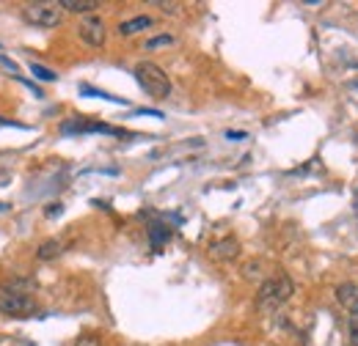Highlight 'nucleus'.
<instances>
[{
    "label": "nucleus",
    "instance_id": "nucleus-1",
    "mask_svg": "<svg viewBox=\"0 0 358 346\" xmlns=\"http://www.w3.org/2000/svg\"><path fill=\"white\" fill-rule=\"evenodd\" d=\"M292 292H295V283H292V278H289L287 272L270 275V278L262 280V286H259L257 305H259L262 310H268V308H278V305H284L289 297H292Z\"/></svg>",
    "mask_w": 358,
    "mask_h": 346
},
{
    "label": "nucleus",
    "instance_id": "nucleus-2",
    "mask_svg": "<svg viewBox=\"0 0 358 346\" xmlns=\"http://www.w3.org/2000/svg\"><path fill=\"white\" fill-rule=\"evenodd\" d=\"M135 80L152 99H166L171 93V80H169V75L157 63H149V61L138 63L135 66Z\"/></svg>",
    "mask_w": 358,
    "mask_h": 346
},
{
    "label": "nucleus",
    "instance_id": "nucleus-3",
    "mask_svg": "<svg viewBox=\"0 0 358 346\" xmlns=\"http://www.w3.org/2000/svg\"><path fill=\"white\" fill-rule=\"evenodd\" d=\"M36 310V300L17 286H3L0 283V313L6 316H31Z\"/></svg>",
    "mask_w": 358,
    "mask_h": 346
},
{
    "label": "nucleus",
    "instance_id": "nucleus-4",
    "mask_svg": "<svg viewBox=\"0 0 358 346\" xmlns=\"http://www.w3.org/2000/svg\"><path fill=\"white\" fill-rule=\"evenodd\" d=\"M22 17L39 28H58L64 22V6L61 3H28L22 8Z\"/></svg>",
    "mask_w": 358,
    "mask_h": 346
},
{
    "label": "nucleus",
    "instance_id": "nucleus-5",
    "mask_svg": "<svg viewBox=\"0 0 358 346\" xmlns=\"http://www.w3.org/2000/svg\"><path fill=\"white\" fill-rule=\"evenodd\" d=\"M78 33H80V42L86 44V47H94V50L102 47L105 39H108V28H105L102 17H96V14H86V17L80 20Z\"/></svg>",
    "mask_w": 358,
    "mask_h": 346
},
{
    "label": "nucleus",
    "instance_id": "nucleus-6",
    "mask_svg": "<svg viewBox=\"0 0 358 346\" xmlns=\"http://www.w3.org/2000/svg\"><path fill=\"white\" fill-rule=\"evenodd\" d=\"M237 253H240V242H237L234 236L215 239V242L210 245V256L215 261H231V259H237Z\"/></svg>",
    "mask_w": 358,
    "mask_h": 346
},
{
    "label": "nucleus",
    "instance_id": "nucleus-7",
    "mask_svg": "<svg viewBox=\"0 0 358 346\" xmlns=\"http://www.w3.org/2000/svg\"><path fill=\"white\" fill-rule=\"evenodd\" d=\"M61 132H64V135H80V132H105V135H119V130L105 127V124H94V121H64Z\"/></svg>",
    "mask_w": 358,
    "mask_h": 346
},
{
    "label": "nucleus",
    "instance_id": "nucleus-8",
    "mask_svg": "<svg viewBox=\"0 0 358 346\" xmlns=\"http://www.w3.org/2000/svg\"><path fill=\"white\" fill-rule=\"evenodd\" d=\"M336 300H339V305L348 313L358 310V283H342V286H336Z\"/></svg>",
    "mask_w": 358,
    "mask_h": 346
},
{
    "label": "nucleus",
    "instance_id": "nucleus-9",
    "mask_svg": "<svg viewBox=\"0 0 358 346\" xmlns=\"http://www.w3.org/2000/svg\"><path fill=\"white\" fill-rule=\"evenodd\" d=\"M149 25H152V17H133V20H127V22L119 25V33L122 36H135V33L146 31Z\"/></svg>",
    "mask_w": 358,
    "mask_h": 346
},
{
    "label": "nucleus",
    "instance_id": "nucleus-10",
    "mask_svg": "<svg viewBox=\"0 0 358 346\" xmlns=\"http://www.w3.org/2000/svg\"><path fill=\"white\" fill-rule=\"evenodd\" d=\"M61 6H64V11H75V14H91V11H96V0H64Z\"/></svg>",
    "mask_w": 358,
    "mask_h": 346
},
{
    "label": "nucleus",
    "instance_id": "nucleus-11",
    "mask_svg": "<svg viewBox=\"0 0 358 346\" xmlns=\"http://www.w3.org/2000/svg\"><path fill=\"white\" fill-rule=\"evenodd\" d=\"M169 236H171V231H169L163 223H155V225H152V234H149V239H152V248H155V250H160V248L169 242Z\"/></svg>",
    "mask_w": 358,
    "mask_h": 346
},
{
    "label": "nucleus",
    "instance_id": "nucleus-12",
    "mask_svg": "<svg viewBox=\"0 0 358 346\" xmlns=\"http://www.w3.org/2000/svg\"><path fill=\"white\" fill-rule=\"evenodd\" d=\"M61 250H64V245L58 242V239H50L45 245H39V250H36V256L42 261H50V259H58L61 256Z\"/></svg>",
    "mask_w": 358,
    "mask_h": 346
},
{
    "label": "nucleus",
    "instance_id": "nucleus-13",
    "mask_svg": "<svg viewBox=\"0 0 358 346\" xmlns=\"http://www.w3.org/2000/svg\"><path fill=\"white\" fill-rule=\"evenodd\" d=\"M31 75H34V77H39V80H45V83H52V80H58V75H55L52 69L42 66V63H31Z\"/></svg>",
    "mask_w": 358,
    "mask_h": 346
},
{
    "label": "nucleus",
    "instance_id": "nucleus-14",
    "mask_svg": "<svg viewBox=\"0 0 358 346\" xmlns=\"http://www.w3.org/2000/svg\"><path fill=\"white\" fill-rule=\"evenodd\" d=\"M174 44V36L171 33H160L157 39H149L146 42V50H155V47H171Z\"/></svg>",
    "mask_w": 358,
    "mask_h": 346
},
{
    "label": "nucleus",
    "instance_id": "nucleus-15",
    "mask_svg": "<svg viewBox=\"0 0 358 346\" xmlns=\"http://www.w3.org/2000/svg\"><path fill=\"white\" fill-rule=\"evenodd\" d=\"M80 93H83V96H102V99H110V102H119V105H122V99H116V96H110V93H105V91H96V88H89V86L80 88Z\"/></svg>",
    "mask_w": 358,
    "mask_h": 346
},
{
    "label": "nucleus",
    "instance_id": "nucleus-16",
    "mask_svg": "<svg viewBox=\"0 0 358 346\" xmlns=\"http://www.w3.org/2000/svg\"><path fill=\"white\" fill-rule=\"evenodd\" d=\"M348 330H350V341H353V346H358V310L350 313V324H348Z\"/></svg>",
    "mask_w": 358,
    "mask_h": 346
},
{
    "label": "nucleus",
    "instance_id": "nucleus-17",
    "mask_svg": "<svg viewBox=\"0 0 358 346\" xmlns=\"http://www.w3.org/2000/svg\"><path fill=\"white\" fill-rule=\"evenodd\" d=\"M157 8L171 11V14H179V11H182V6H179V3H166V0H160V3H157Z\"/></svg>",
    "mask_w": 358,
    "mask_h": 346
},
{
    "label": "nucleus",
    "instance_id": "nucleus-18",
    "mask_svg": "<svg viewBox=\"0 0 358 346\" xmlns=\"http://www.w3.org/2000/svg\"><path fill=\"white\" fill-rule=\"evenodd\" d=\"M0 127H17V130H25V124H17L11 119H0Z\"/></svg>",
    "mask_w": 358,
    "mask_h": 346
},
{
    "label": "nucleus",
    "instance_id": "nucleus-19",
    "mask_svg": "<svg viewBox=\"0 0 358 346\" xmlns=\"http://www.w3.org/2000/svg\"><path fill=\"white\" fill-rule=\"evenodd\" d=\"M78 346H102V344H99V338H80Z\"/></svg>",
    "mask_w": 358,
    "mask_h": 346
},
{
    "label": "nucleus",
    "instance_id": "nucleus-20",
    "mask_svg": "<svg viewBox=\"0 0 358 346\" xmlns=\"http://www.w3.org/2000/svg\"><path fill=\"white\" fill-rule=\"evenodd\" d=\"M47 215H50V217L61 215V204H55V206H47Z\"/></svg>",
    "mask_w": 358,
    "mask_h": 346
},
{
    "label": "nucleus",
    "instance_id": "nucleus-21",
    "mask_svg": "<svg viewBox=\"0 0 358 346\" xmlns=\"http://www.w3.org/2000/svg\"><path fill=\"white\" fill-rule=\"evenodd\" d=\"M226 137H231V140H243L245 135H243V132H226Z\"/></svg>",
    "mask_w": 358,
    "mask_h": 346
}]
</instances>
